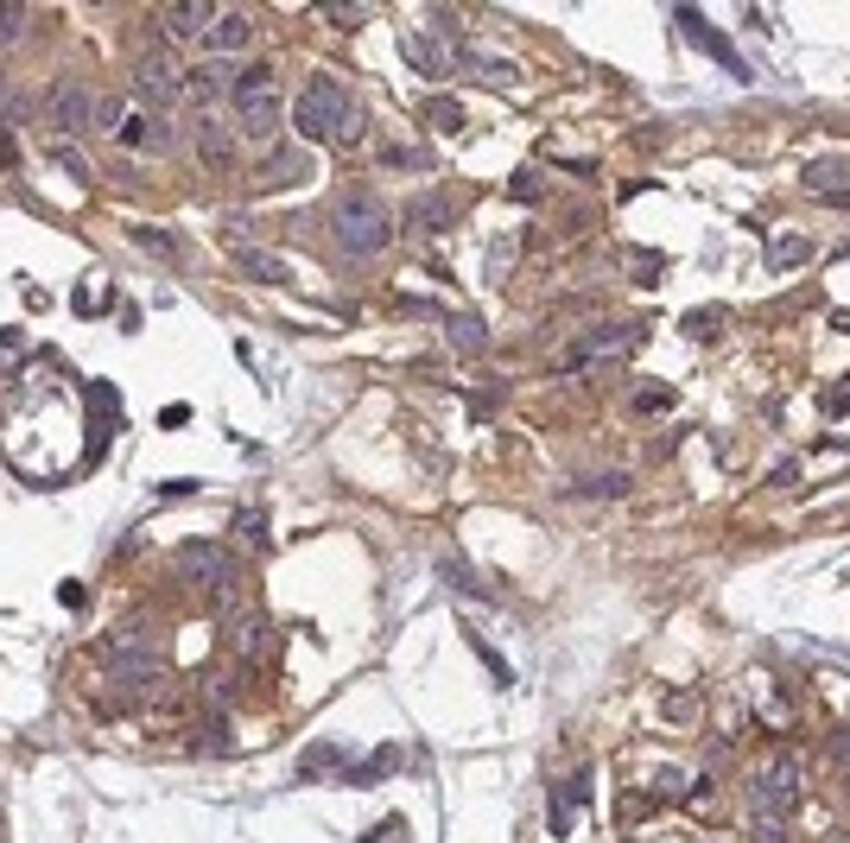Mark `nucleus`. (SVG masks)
<instances>
[{"mask_svg":"<svg viewBox=\"0 0 850 843\" xmlns=\"http://www.w3.org/2000/svg\"><path fill=\"white\" fill-rule=\"evenodd\" d=\"M813 255H819V248H813L806 235H774L768 241V273H799Z\"/></svg>","mask_w":850,"mask_h":843,"instance_id":"obj_16","label":"nucleus"},{"mask_svg":"<svg viewBox=\"0 0 850 843\" xmlns=\"http://www.w3.org/2000/svg\"><path fill=\"white\" fill-rule=\"evenodd\" d=\"M470 640H476V635H470ZM476 660L489 666V679H495V685H508V679H515V672H508V660H502V653H495L489 640H476Z\"/></svg>","mask_w":850,"mask_h":843,"instance_id":"obj_36","label":"nucleus"},{"mask_svg":"<svg viewBox=\"0 0 850 843\" xmlns=\"http://www.w3.org/2000/svg\"><path fill=\"white\" fill-rule=\"evenodd\" d=\"M799 179L813 184V191H825V184H844V179H850V159H844V153H838V159H813Z\"/></svg>","mask_w":850,"mask_h":843,"instance_id":"obj_23","label":"nucleus"},{"mask_svg":"<svg viewBox=\"0 0 850 843\" xmlns=\"http://www.w3.org/2000/svg\"><path fill=\"white\" fill-rule=\"evenodd\" d=\"M172 571H179L184 584L209 590V596H223V590L241 584V564H235V552L223 545V539H191V545H179Z\"/></svg>","mask_w":850,"mask_h":843,"instance_id":"obj_3","label":"nucleus"},{"mask_svg":"<svg viewBox=\"0 0 850 843\" xmlns=\"http://www.w3.org/2000/svg\"><path fill=\"white\" fill-rule=\"evenodd\" d=\"M331 235L349 260H375L394 241V209L375 197V191H343L331 204Z\"/></svg>","mask_w":850,"mask_h":843,"instance_id":"obj_2","label":"nucleus"},{"mask_svg":"<svg viewBox=\"0 0 850 843\" xmlns=\"http://www.w3.org/2000/svg\"><path fill=\"white\" fill-rule=\"evenodd\" d=\"M476 77L495 83V89H508V83H520V71L508 64V57H476Z\"/></svg>","mask_w":850,"mask_h":843,"instance_id":"obj_31","label":"nucleus"},{"mask_svg":"<svg viewBox=\"0 0 850 843\" xmlns=\"http://www.w3.org/2000/svg\"><path fill=\"white\" fill-rule=\"evenodd\" d=\"M628 407L642 412V419H660V412L673 407V387H635V400Z\"/></svg>","mask_w":850,"mask_h":843,"instance_id":"obj_29","label":"nucleus"},{"mask_svg":"<svg viewBox=\"0 0 850 843\" xmlns=\"http://www.w3.org/2000/svg\"><path fill=\"white\" fill-rule=\"evenodd\" d=\"M318 13H324V20H331V26H343V32H356L362 20H368V13H362V7H318Z\"/></svg>","mask_w":850,"mask_h":843,"instance_id":"obj_39","label":"nucleus"},{"mask_svg":"<svg viewBox=\"0 0 850 843\" xmlns=\"http://www.w3.org/2000/svg\"><path fill=\"white\" fill-rule=\"evenodd\" d=\"M235 539H241L255 559H273V527H267L260 508H235Z\"/></svg>","mask_w":850,"mask_h":843,"instance_id":"obj_17","label":"nucleus"},{"mask_svg":"<svg viewBox=\"0 0 850 843\" xmlns=\"http://www.w3.org/2000/svg\"><path fill=\"white\" fill-rule=\"evenodd\" d=\"M723 317H730L723 305H711V311H686V317H679V331L704 343V336H718V331H723Z\"/></svg>","mask_w":850,"mask_h":843,"instance_id":"obj_25","label":"nucleus"},{"mask_svg":"<svg viewBox=\"0 0 850 843\" xmlns=\"http://www.w3.org/2000/svg\"><path fill=\"white\" fill-rule=\"evenodd\" d=\"M794 799H799V761H787V755H781V761H768L762 774H755V787H749V806H755L762 818L787 812Z\"/></svg>","mask_w":850,"mask_h":843,"instance_id":"obj_7","label":"nucleus"},{"mask_svg":"<svg viewBox=\"0 0 850 843\" xmlns=\"http://www.w3.org/2000/svg\"><path fill=\"white\" fill-rule=\"evenodd\" d=\"M622 349H635V331L628 324H591V331H578L566 343V356H559V368H596L603 356H622Z\"/></svg>","mask_w":850,"mask_h":843,"instance_id":"obj_6","label":"nucleus"},{"mask_svg":"<svg viewBox=\"0 0 850 843\" xmlns=\"http://www.w3.org/2000/svg\"><path fill=\"white\" fill-rule=\"evenodd\" d=\"M20 32H26V7L20 0H0V45H13Z\"/></svg>","mask_w":850,"mask_h":843,"instance_id":"obj_33","label":"nucleus"},{"mask_svg":"<svg viewBox=\"0 0 850 843\" xmlns=\"http://www.w3.org/2000/svg\"><path fill=\"white\" fill-rule=\"evenodd\" d=\"M444 331H451V343H458V356H476V349H483V317H470V311L444 317Z\"/></svg>","mask_w":850,"mask_h":843,"instance_id":"obj_22","label":"nucleus"},{"mask_svg":"<svg viewBox=\"0 0 850 843\" xmlns=\"http://www.w3.org/2000/svg\"><path fill=\"white\" fill-rule=\"evenodd\" d=\"M292 128L305 133V140H324V147H356L362 140V102L349 96V83L343 77H318L305 83V96L292 102Z\"/></svg>","mask_w":850,"mask_h":843,"instance_id":"obj_1","label":"nucleus"},{"mask_svg":"<svg viewBox=\"0 0 850 843\" xmlns=\"http://www.w3.org/2000/svg\"><path fill=\"white\" fill-rule=\"evenodd\" d=\"M540 191H546V179H540V172H527V165L508 179V197H520V204H540Z\"/></svg>","mask_w":850,"mask_h":843,"instance_id":"obj_34","label":"nucleus"},{"mask_svg":"<svg viewBox=\"0 0 850 843\" xmlns=\"http://www.w3.org/2000/svg\"><path fill=\"white\" fill-rule=\"evenodd\" d=\"M400 52H407V64L419 71V77H451V71H458V52L444 45L439 32H407Z\"/></svg>","mask_w":850,"mask_h":843,"instance_id":"obj_11","label":"nucleus"},{"mask_svg":"<svg viewBox=\"0 0 850 843\" xmlns=\"http://www.w3.org/2000/svg\"><path fill=\"white\" fill-rule=\"evenodd\" d=\"M660 716H667V723H698V698H692V691H673Z\"/></svg>","mask_w":850,"mask_h":843,"instance_id":"obj_35","label":"nucleus"},{"mask_svg":"<svg viewBox=\"0 0 850 843\" xmlns=\"http://www.w3.org/2000/svg\"><path fill=\"white\" fill-rule=\"evenodd\" d=\"M407 223L419 235H444L451 223H458V204H451V197H419V204L407 209Z\"/></svg>","mask_w":850,"mask_h":843,"instance_id":"obj_18","label":"nucleus"},{"mask_svg":"<svg viewBox=\"0 0 850 843\" xmlns=\"http://www.w3.org/2000/svg\"><path fill=\"white\" fill-rule=\"evenodd\" d=\"M248 45H255V20H248V13H216L209 32L197 39V52H204L209 64H235V52H248Z\"/></svg>","mask_w":850,"mask_h":843,"instance_id":"obj_9","label":"nucleus"},{"mask_svg":"<svg viewBox=\"0 0 850 843\" xmlns=\"http://www.w3.org/2000/svg\"><path fill=\"white\" fill-rule=\"evenodd\" d=\"M426 121L444 128V133H458L464 128V102H458V96H432V102H426Z\"/></svg>","mask_w":850,"mask_h":843,"instance_id":"obj_24","label":"nucleus"},{"mask_svg":"<svg viewBox=\"0 0 850 843\" xmlns=\"http://www.w3.org/2000/svg\"><path fill=\"white\" fill-rule=\"evenodd\" d=\"M825 419H850V387H825Z\"/></svg>","mask_w":850,"mask_h":843,"instance_id":"obj_41","label":"nucleus"},{"mask_svg":"<svg viewBox=\"0 0 850 843\" xmlns=\"http://www.w3.org/2000/svg\"><path fill=\"white\" fill-rule=\"evenodd\" d=\"M209 20H216V7H209V0H184V7H165V13H159L165 39H204Z\"/></svg>","mask_w":850,"mask_h":843,"instance_id":"obj_15","label":"nucleus"},{"mask_svg":"<svg viewBox=\"0 0 850 843\" xmlns=\"http://www.w3.org/2000/svg\"><path fill=\"white\" fill-rule=\"evenodd\" d=\"M831 331H844V336H850V311H838V317H831Z\"/></svg>","mask_w":850,"mask_h":843,"instance_id":"obj_44","label":"nucleus"},{"mask_svg":"<svg viewBox=\"0 0 850 843\" xmlns=\"http://www.w3.org/2000/svg\"><path fill=\"white\" fill-rule=\"evenodd\" d=\"M108 679L128 691V698H153V691L165 685V660H159V647H147V653H115V660H108Z\"/></svg>","mask_w":850,"mask_h":843,"instance_id":"obj_8","label":"nucleus"},{"mask_svg":"<svg viewBox=\"0 0 850 843\" xmlns=\"http://www.w3.org/2000/svg\"><path fill=\"white\" fill-rule=\"evenodd\" d=\"M439 577L451 590H464L470 603H483V609H495V596H489V584H483V577H476V571H470L464 559H439Z\"/></svg>","mask_w":850,"mask_h":843,"instance_id":"obj_19","label":"nucleus"},{"mask_svg":"<svg viewBox=\"0 0 850 843\" xmlns=\"http://www.w3.org/2000/svg\"><path fill=\"white\" fill-rule=\"evenodd\" d=\"M235 260H241V273H255V280H273V285L286 280V267H280V260H267L260 248H241Z\"/></svg>","mask_w":850,"mask_h":843,"instance_id":"obj_28","label":"nucleus"},{"mask_svg":"<svg viewBox=\"0 0 850 843\" xmlns=\"http://www.w3.org/2000/svg\"><path fill=\"white\" fill-rule=\"evenodd\" d=\"M229 102H235L241 133L273 140V128H280V89H273V71H267V64H248V71H241V83H235Z\"/></svg>","mask_w":850,"mask_h":843,"instance_id":"obj_4","label":"nucleus"},{"mask_svg":"<svg viewBox=\"0 0 850 843\" xmlns=\"http://www.w3.org/2000/svg\"><path fill=\"white\" fill-rule=\"evenodd\" d=\"M546 831H552V837H571V799H566V792H552V818H546Z\"/></svg>","mask_w":850,"mask_h":843,"instance_id":"obj_37","label":"nucleus"},{"mask_svg":"<svg viewBox=\"0 0 850 843\" xmlns=\"http://www.w3.org/2000/svg\"><path fill=\"white\" fill-rule=\"evenodd\" d=\"M362 843H407V824H400V818H387L381 837H362Z\"/></svg>","mask_w":850,"mask_h":843,"instance_id":"obj_43","label":"nucleus"},{"mask_svg":"<svg viewBox=\"0 0 850 843\" xmlns=\"http://www.w3.org/2000/svg\"><path fill=\"white\" fill-rule=\"evenodd\" d=\"M45 115H52L57 128H89V121H96V96H89V89H83V83H57L52 89V102H45Z\"/></svg>","mask_w":850,"mask_h":843,"instance_id":"obj_13","label":"nucleus"},{"mask_svg":"<svg viewBox=\"0 0 850 843\" xmlns=\"http://www.w3.org/2000/svg\"><path fill=\"white\" fill-rule=\"evenodd\" d=\"M679 26L692 32V39H698V45H704V52H711V57H718V64H730L736 77H749V64H743V57H736V52H730V39H723V32L711 26V20H704L698 7H679Z\"/></svg>","mask_w":850,"mask_h":843,"instance_id":"obj_14","label":"nucleus"},{"mask_svg":"<svg viewBox=\"0 0 850 843\" xmlns=\"http://www.w3.org/2000/svg\"><path fill=\"white\" fill-rule=\"evenodd\" d=\"M197 159H204V165H235V140L223 128H216V121H197Z\"/></svg>","mask_w":850,"mask_h":843,"instance_id":"obj_20","label":"nucleus"},{"mask_svg":"<svg viewBox=\"0 0 850 843\" xmlns=\"http://www.w3.org/2000/svg\"><path fill=\"white\" fill-rule=\"evenodd\" d=\"M578 495H596V501H616V495H628V476H578Z\"/></svg>","mask_w":850,"mask_h":843,"instance_id":"obj_27","label":"nucleus"},{"mask_svg":"<svg viewBox=\"0 0 850 843\" xmlns=\"http://www.w3.org/2000/svg\"><path fill=\"white\" fill-rule=\"evenodd\" d=\"M52 159L64 165V172H71V179H89V165H83V153H77V147H52Z\"/></svg>","mask_w":850,"mask_h":843,"instance_id":"obj_42","label":"nucleus"},{"mask_svg":"<svg viewBox=\"0 0 850 843\" xmlns=\"http://www.w3.org/2000/svg\"><path fill=\"white\" fill-rule=\"evenodd\" d=\"M660 273H667V267L654 260V248H635V285H654Z\"/></svg>","mask_w":850,"mask_h":843,"instance_id":"obj_38","label":"nucleus"},{"mask_svg":"<svg viewBox=\"0 0 850 843\" xmlns=\"http://www.w3.org/2000/svg\"><path fill=\"white\" fill-rule=\"evenodd\" d=\"M96 128L121 133V128H128V102H121V96H96Z\"/></svg>","mask_w":850,"mask_h":843,"instance_id":"obj_30","label":"nucleus"},{"mask_svg":"<svg viewBox=\"0 0 850 843\" xmlns=\"http://www.w3.org/2000/svg\"><path fill=\"white\" fill-rule=\"evenodd\" d=\"M133 89L147 96V108H165L184 96V71H179V57H172V45H147V52L133 57Z\"/></svg>","mask_w":850,"mask_h":843,"instance_id":"obj_5","label":"nucleus"},{"mask_svg":"<svg viewBox=\"0 0 850 843\" xmlns=\"http://www.w3.org/2000/svg\"><path fill=\"white\" fill-rule=\"evenodd\" d=\"M235 83H241V71L235 64H197L191 77H184V96H191V108H216L223 96H235Z\"/></svg>","mask_w":850,"mask_h":843,"instance_id":"obj_12","label":"nucleus"},{"mask_svg":"<svg viewBox=\"0 0 850 843\" xmlns=\"http://www.w3.org/2000/svg\"><path fill=\"white\" fill-rule=\"evenodd\" d=\"M305 780H318V774H331V780H343L349 774V761H343V748L336 742H318V748H305V767H299Z\"/></svg>","mask_w":850,"mask_h":843,"instance_id":"obj_21","label":"nucleus"},{"mask_svg":"<svg viewBox=\"0 0 850 843\" xmlns=\"http://www.w3.org/2000/svg\"><path fill=\"white\" fill-rule=\"evenodd\" d=\"M260 179H267V184H299V179H305V159H267V165H260Z\"/></svg>","mask_w":850,"mask_h":843,"instance_id":"obj_32","label":"nucleus"},{"mask_svg":"<svg viewBox=\"0 0 850 843\" xmlns=\"http://www.w3.org/2000/svg\"><path fill=\"white\" fill-rule=\"evenodd\" d=\"M387 165H400V172H419V165H432V153H419V147H394Z\"/></svg>","mask_w":850,"mask_h":843,"instance_id":"obj_40","label":"nucleus"},{"mask_svg":"<svg viewBox=\"0 0 850 843\" xmlns=\"http://www.w3.org/2000/svg\"><path fill=\"white\" fill-rule=\"evenodd\" d=\"M229 647H235V660H241V666L273 660V622H267L260 609L235 615V622H229Z\"/></svg>","mask_w":850,"mask_h":843,"instance_id":"obj_10","label":"nucleus"},{"mask_svg":"<svg viewBox=\"0 0 850 843\" xmlns=\"http://www.w3.org/2000/svg\"><path fill=\"white\" fill-rule=\"evenodd\" d=\"M128 241L133 248H147V255H179V241L165 229H147V223H128Z\"/></svg>","mask_w":850,"mask_h":843,"instance_id":"obj_26","label":"nucleus"}]
</instances>
